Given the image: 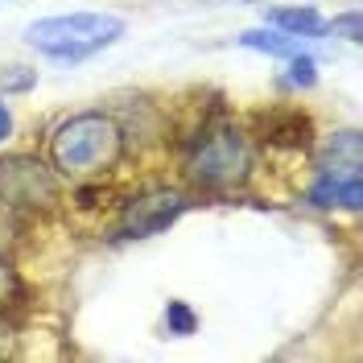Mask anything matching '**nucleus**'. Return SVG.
I'll return each instance as SVG.
<instances>
[{"label":"nucleus","instance_id":"nucleus-13","mask_svg":"<svg viewBox=\"0 0 363 363\" xmlns=\"http://www.w3.org/2000/svg\"><path fill=\"white\" fill-rule=\"evenodd\" d=\"M326 33H339L347 42H363V21H359V9H347L342 17L326 21Z\"/></svg>","mask_w":363,"mask_h":363},{"label":"nucleus","instance_id":"nucleus-2","mask_svg":"<svg viewBox=\"0 0 363 363\" xmlns=\"http://www.w3.org/2000/svg\"><path fill=\"white\" fill-rule=\"evenodd\" d=\"M124 17L116 13H58V17H42L25 29V42L45 58L58 62H83L91 54H99L104 45L124 38Z\"/></svg>","mask_w":363,"mask_h":363},{"label":"nucleus","instance_id":"nucleus-15","mask_svg":"<svg viewBox=\"0 0 363 363\" xmlns=\"http://www.w3.org/2000/svg\"><path fill=\"white\" fill-rule=\"evenodd\" d=\"M13 289H17V281H13V269L0 260V306L9 301V294H13Z\"/></svg>","mask_w":363,"mask_h":363},{"label":"nucleus","instance_id":"nucleus-1","mask_svg":"<svg viewBox=\"0 0 363 363\" xmlns=\"http://www.w3.org/2000/svg\"><path fill=\"white\" fill-rule=\"evenodd\" d=\"M124 153V128L108 112H74L50 136V161L67 178L108 174Z\"/></svg>","mask_w":363,"mask_h":363},{"label":"nucleus","instance_id":"nucleus-4","mask_svg":"<svg viewBox=\"0 0 363 363\" xmlns=\"http://www.w3.org/2000/svg\"><path fill=\"white\" fill-rule=\"evenodd\" d=\"M58 203V178L38 157H0V206L13 211H50Z\"/></svg>","mask_w":363,"mask_h":363},{"label":"nucleus","instance_id":"nucleus-7","mask_svg":"<svg viewBox=\"0 0 363 363\" xmlns=\"http://www.w3.org/2000/svg\"><path fill=\"white\" fill-rule=\"evenodd\" d=\"M264 25L289 33V38H326V17L314 4H281L264 13Z\"/></svg>","mask_w":363,"mask_h":363},{"label":"nucleus","instance_id":"nucleus-3","mask_svg":"<svg viewBox=\"0 0 363 363\" xmlns=\"http://www.w3.org/2000/svg\"><path fill=\"white\" fill-rule=\"evenodd\" d=\"M252 174V145L248 136L231 124H211L194 136L190 153H186V178L199 190H235Z\"/></svg>","mask_w":363,"mask_h":363},{"label":"nucleus","instance_id":"nucleus-6","mask_svg":"<svg viewBox=\"0 0 363 363\" xmlns=\"http://www.w3.org/2000/svg\"><path fill=\"white\" fill-rule=\"evenodd\" d=\"M314 206H339V211H359L363 206V174L359 165H318V182L310 186Z\"/></svg>","mask_w":363,"mask_h":363},{"label":"nucleus","instance_id":"nucleus-5","mask_svg":"<svg viewBox=\"0 0 363 363\" xmlns=\"http://www.w3.org/2000/svg\"><path fill=\"white\" fill-rule=\"evenodd\" d=\"M190 206L186 194L161 186V190H145L124 203L120 211V235L124 240H149V235H161L165 227H174L182 219V211Z\"/></svg>","mask_w":363,"mask_h":363},{"label":"nucleus","instance_id":"nucleus-9","mask_svg":"<svg viewBox=\"0 0 363 363\" xmlns=\"http://www.w3.org/2000/svg\"><path fill=\"white\" fill-rule=\"evenodd\" d=\"M235 42L244 45V50H260V54H269V58H294L301 54V38H289V33H281V29H244Z\"/></svg>","mask_w":363,"mask_h":363},{"label":"nucleus","instance_id":"nucleus-16","mask_svg":"<svg viewBox=\"0 0 363 363\" xmlns=\"http://www.w3.org/2000/svg\"><path fill=\"white\" fill-rule=\"evenodd\" d=\"M9 136H13V116H9L4 99H0V140H9Z\"/></svg>","mask_w":363,"mask_h":363},{"label":"nucleus","instance_id":"nucleus-11","mask_svg":"<svg viewBox=\"0 0 363 363\" xmlns=\"http://www.w3.org/2000/svg\"><path fill=\"white\" fill-rule=\"evenodd\" d=\"M165 330H169L174 339H186V335L199 330V318H194V310H190L186 301H169V306H165Z\"/></svg>","mask_w":363,"mask_h":363},{"label":"nucleus","instance_id":"nucleus-17","mask_svg":"<svg viewBox=\"0 0 363 363\" xmlns=\"http://www.w3.org/2000/svg\"><path fill=\"white\" fill-rule=\"evenodd\" d=\"M0 355H9V326L0 322Z\"/></svg>","mask_w":363,"mask_h":363},{"label":"nucleus","instance_id":"nucleus-8","mask_svg":"<svg viewBox=\"0 0 363 363\" xmlns=\"http://www.w3.org/2000/svg\"><path fill=\"white\" fill-rule=\"evenodd\" d=\"M260 124H264V140L272 145H289V149H301V145H310V116L297 112V108H277V112H264L260 116Z\"/></svg>","mask_w":363,"mask_h":363},{"label":"nucleus","instance_id":"nucleus-12","mask_svg":"<svg viewBox=\"0 0 363 363\" xmlns=\"http://www.w3.org/2000/svg\"><path fill=\"white\" fill-rule=\"evenodd\" d=\"M285 83L297 91H310L318 83V62L310 58V54H294L289 58V74H285Z\"/></svg>","mask_w":363,"mask_h":363},{"label":"nucleus","instance_id":"nucleus-10","mask_svg":"<svg viewBox=\"0 0 363 363\" xmlns=\"http://www.w3.org/2000/svg\"><path fill=\"white\" fill-rule=\"evenodd\" d=\"M322 165H363V140H359V133H355V128L335 133V140L326 145Z\"/></svg>","mask_w":363,"mask_h":363},{"label":"nucleus","instance_id":"nucleus-14","mask_svg":"<svg viewBox=\"0 0 363 363\" xmlns=\"http://www.w3.org/2000/svg\"><path fill=\"white\" fill-rule=\"evenodd\" d=\"M33 83H38V70L29 67H9L0 74V91H29Z\"/></svg>","mask_w":363,"mask_h":363}]
</instances>
